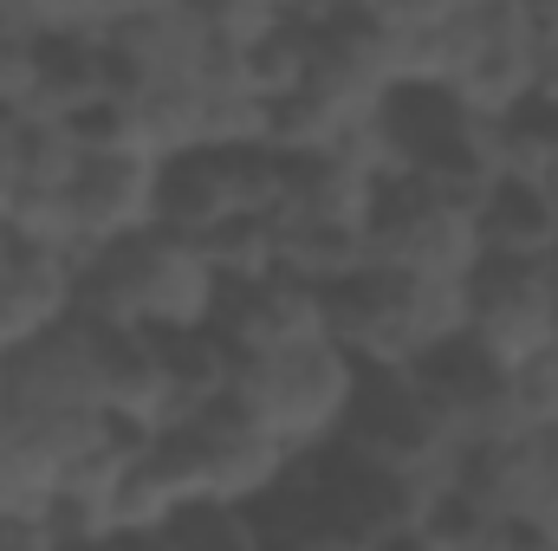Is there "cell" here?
<instances>
[{
    "mask_svg": "<svg viewBox=\"0 0 558 551\" xmlns=\"http://www.w3.org/2000/svg\"><path fill=\"white\" fill-rule=\"evenodd\" d=\"M195 247H202L208 273L221 279V285H254V279H274L279 228H274V215H228Z\"/></svg>",
    "mask_w": 558,
    "mask_h": 551,
    "instance_id": "cell-21",
    "label": "cell"
},
{
    "mask_svg": "<svg viewBox=\"0 0 558 551\" xmlns=\"http://www.w3.org/2000/svg\"><path fill=\"white\" fill-rule=\"evenodd\" d=\"M215 292L221 279L208 273L202 247L189 234L149 228L118 247H92L78 254V285H72V318L98 325V331H195L215 318Z\"/></svg>",
    "mask_w": 558,
    "mask_h": 551,
    "instance_id": "cell-1",
    "label": "cell"
},
{
    "mask_svg": "<svg viewBox=\"0 0 558 551\" xmlns=\"http://www.w3.org/2000/svg\"><path fill=\"white\" fill-rule=\"evenodd\" d=\"M65 215H72V234L85 254L149 234L156 228V156H137V149L78 156V169L65 182Z\"/></svg>",
    "mask_w": 558,
    "mask_h": 551,
    "instance_id": "cell-9",
    "label": "cell"
},
{
    "mask_svg": "<svg viewBox=\"0 0 558 551\" xmlns=\"http://www.w3.org/2000/svg\"><path fill=\"white\" fill-rule=\"evenodd\" d=\"M468 285V279H461ZM454 279H410L364 267L325 292V338L364 377H410L422 357L468 331V292Z\"/></svg>",
    "mask_w": 558,
    "mask_h": 551,
    "instance_id": "cell-2",
    "label": "cell"
},
{
    "mask_svg": "<svg viewBox=\"0 0 558 551\" xmlns=\"http://www.w3.org/2000/svg\"><path fill=\"white\" fill-rule=\"evenodd\" d=\"M494 143H500V169L507 175L539 182L558 201V105L553 98H526L520 111H507L494 124Z\"/></svg>",
    "mask_w": 558,
    "mask_h": 551,
    "instance_id": "cell-20",
    "label": "cell"
},
{
    "mask_svg": "<svg viewBox=\"0 0 558 551\" xmlns=\"http://www.w3.org/2000/svg\"><path fill=\"white\" fill-rule=\"evenodd\" d=\"M0 403L26 415L98 409V325L65 318L0 357Z\"/></svg>",
    "mask_w": 558,
    "mask_h": 551,
    "instance_id": "cell-8",
    "label": "cell"
},
{
    "mask_svg": "<svg viewBox=\"0 0 558 551\" xmlns=\"http://www.w3.org/2000/svg\"><path fill=\"white\" fill-rule=\"evenodd\" d=\"M461 292H468V338L507 370L553 351V267L481 260Z\"/></svg>",
    "mask_w": 558,
    "mask_h": 551,
    "instance_id": "cell-7",
    "label": "cell"
},
{
    "mask_svg": "<svg viewBox=\"0 0 558 551\" xmlns=\"http://www.w3.org/2000/svg\"><path fill=\"white\" fill-rule=\"evenodd\" d=\"M416 532L428 551H513V513H494L461 487H435Z\"/></svg>",
    "mask_w": 558,
    "mask_h": 551,
    "instance_id": "cell-19",
    "label": "cell"
},
{
    "mask_svg": "<svg viewBox=\"0 0 558 551\" xmlns=\"http://www.w3.org/2000/svg\"><path fill=\"white\" fill-rule=\"evenodd\" d=\"M305 72H312V20H305V7H279L274 26H267L254 46L234 52V78H241L260 105L299 91Z\"/></svg>",
    "mask_w": 558,
    "mask_h": 551,
    "instance_id": "cell-18",
    "label": "cell"
},
{
    "mask_svg": "<svg viewBox=\"0 0 558 551\" xmlns=\"http://www.w3.org/2000/svg\"><path fill=\"white\" fill-rule=\"evenodd\" d=\"M208 331L247 364V357H267V351H292V344H312L325 338V292L299 285V279H254V285H221L215 292V318Z\"/></svg>",
    "mask_w": 558,
    "mask_h": 551,
    "instance_id": "cell-11",
    "label": "cell"
},
{
    "mask_svg": "<svg viewBox=\"0 0 558 551\" xmlns=\"http://www.w3.org/2000/svg\"><path fill=\"white\" fill-rule=\"evenodd\" d=\"M162 539H169V551H267L247 506H182Z\"/></svg>",
    "mask_w": 558,
    "mask_h": 551,
    "instance_id": "cell-23",
    "label": "cell"
},
{
    "mask_svg": "<svg viewBox=\"0 0 558 551\" xmlns=\"http://www.w3.org/2000/svg\"><path fill=\"white\" fill-rule=\"evenodd\" d=\"M357 390H364V370L331 338L247 357L241 377H234V403L254 415L286 454H325V448H338Z\"/></svg>",
    "mask_w": 558,
    "mask_h": 551,
    "instance_id": "cell-3",
    "label": "cell"
},
{
    "mask_svg": "<svg viewBox=\"0 0 558 551\" xmlns=\"http://www.w3.org/2000/svg\"><path fill=\"white\" fill-rule=\"evenodd\" d=\"M558 428V351L507 370V434H553Z\"/></svg>",
    "mask_w": 558,
    "mask_h": 551,
    "instance_id": "cell-22",
    "label": "cell"
},
{
    "mask_svg": "<svg viewBox=\"0 0 558 551\" xmlns=\"http://www.w3.org/2000/svg\"><path fill=\"white\" fill-rule=\"evenodd\" d=\"M338 448L357 454V461L416 474L428 487H448V461H454V434L441 428V415L428 409L416 377H364Z\"/></svg>",
    "mask_w": 558,
    "mask_h": 551,
    "instance_id": "cell-6",
    "label": "cell"
},
{
    "mask_svg": "<svg viewBox=\"0 0 558 551\" xmlns=\"http://www.w3.org/2000/svg\"><path fill=\"white\" fill-rule=\"evenodd\" d=\"M118 78H111V52L105 39H85V33H39L33 39V111L46 118H65L92 98H111Z\"/></svg>",
    "mask_w": 558,
    "mask_h": 551,
    "instance_id": "cell-13",
    "label": "cell"
},
{
    "mask_svg": "<svg viewBox=\"0 0 558 551\" xmlns=\"http://www.w3.org/2000/svg\"><path fill=\"white\" fill-rule=\"evenodd\" d=\"M364 247L371 267L410 279H461L481 267V234H474V208L428 188L416 175H397L371 195L364 208Z\"/></svg>",
    "mask_w": 558,
    "mask_h": 551,
    "instance_id": "cell-5",
    "label": "cell"
},
{
    "mask_svg": "<svg viewBox=\"0 0 558 551\" xmlns=\"http://www.w3.org/2000/svg\"><path fill=\"white\" fill-rule=\"evenodd\" d=\"M98 409L169 421V377H162V344L149 331H98Z\"/></svg>",
    "mask_w": 558,
    "mask_h": 551,
    "instance_id": "cell-15",
    "label": "cell"
},
{
    "mask_svg": "<svg viewBox=\"0 0 558 551\" xmlns=\"http://www.w3.org/2000/svg\"><path fill=\"white\" fill-rule=\"evenodd\" d=\"M156 344H162V377H169V421H162V428H175V421H189V415H202V409H215V403L234 396L241 357H234L208 325L169 331V338H156Z\"/></svg>",
    "mask_w": 558,
    "mask_h": 551,
    "instance_id": "cell-16",
    "label": "cell"
},
{
    "mask_svg": "<svg viewBox=\"0 0 558 551\" xmlns=\"http://www.w3.org/2000/svg\"><path fill=\"white\" fill-rule=\"evenodd\" d=\"M156 461L169 467V480L182 487L189 506H254L292 474L299 454H286L274 434L228 396L215 409L162 428Z\"/></svg>",
    "mask_w": 558,
    "mask_h": 551,
    "instance_id": "cell-4",
    "label": "cell"
},
{
    "mask_svg": "<svg viewBox=\"0 0 558 551\" xmlns=\"http://www.w3.org/2000/svg\"><path fill=\"white\" fill-rule=\"evenodd\" d=\"M410 377H416V390L428 396V409L441 415V428L454 434V448L461 441L507 434V364L487 357L468 331L448 338V344H435Z\"/></svg>",
    "mask_w": 558,
    "mask_h": 551,
    "instance_id": "cell-10",
    "label": "cell"
},
{
    "mask_svg": "<svg viewBox=\"0 0 558 551\" xmlns=\"http://www.w3.org/2000/svg\"><path fill=\"white\" fill-rule=\"evenodd\" d=\"M474 234H481V260H526L546 267L558 254V201L539 182L500 175L481 208H474Z\"/></svg>",
    "mask_w": 558,
    "mask_h": 551,
    "instance_id": "cell-12",
    "label": "cell"
},
{
    "mask_svg": "<svg viewBox=\"0 0 558 551\" xmlns=\"http://www.w3.org/2000/svg\"><path fill=\"white\" fill-rule=\"evenodd\" d=\"M279 228V254L274 273L299 279L312 292H331L344 279H357L371 267V247H364V221H299V215H274Z\"/></svg>",
    "mask_w": 558,
    "mask_h": 551,
    "instance_id": "cell-14",
    "label": "cell"
},
{
    "mask_svg": "<svg viewBox=\"0 0 558 551\" xmlns=\"http://www.w3.org/2000/svg\"><path fill=\"white\" fill-rule=\"evenodd\" d=\"M72 169H78V143L65 137L59 118H46L33 105L0 111V182H7V195H20V188L59 195L72 182Z\"/></svg>",
    "mask_w": 558,
    "mask_h": 551,
    "instance_id": "cell-17",
    "label": "cell"
}]
</instances>
